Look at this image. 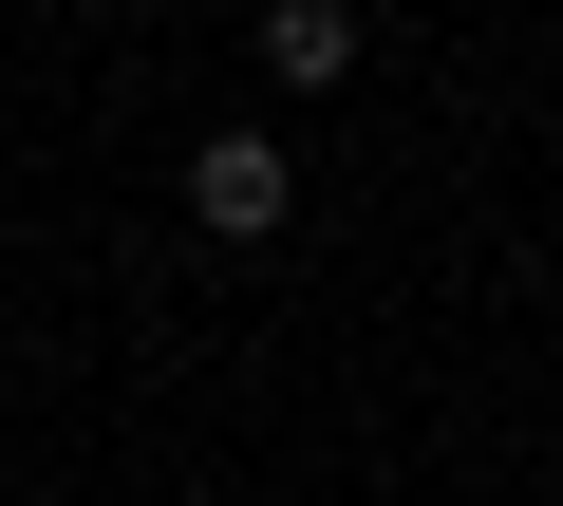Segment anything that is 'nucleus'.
Wrapping results in <instances>:
<instances>
[{
    "mask_svg": "<svg viewBox=\"0 0 563 506\" xmlns=\"http://www.w3.org/2000/svg\"><path fill=\"white\" fill-rule=\"evenodd\" d=\"M282 206H301V169H282L263 132H225V150H188V225H207V244H263Z\"/></svg>",
    "mask_w": 563,
    "mask_h": 506,
    "instance_id": "obj_1",
    "label": "nucleus"
},
{
    "mask_svg": "<svg viewBox=\"0 0 563 506\" xmlns=\"http://www.w3.org/2000/svg\"><path fill=\"white\" fill-rule=\"evenodd\" d=\"M263 57L301 76V94H320V76H357V0H263Z\"/></svg>",
    "mask_w": 563,
    "mask_h": 506,
    "instance_id": "obj_2",
    "label": "nucleus"
}]
</instances>
